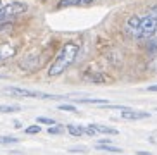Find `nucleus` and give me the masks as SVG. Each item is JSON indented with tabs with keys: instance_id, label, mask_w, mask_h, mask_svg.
<instances>
[{
	"instance_id": "obj_1",
	"label": "nucleus",
	"mask_w": 157,
	"mask_h": 155,
	"mask_svg": "<svg viewBox=\"0 0 157 155\" xmlns=\"http://www.w3.org/2000/svg\"><path fill=\"white\" fill-rule=\"evenodd\" d=\"M78 52H79L78 43H74V41L66 43V45L60 48V52H59V55L56 57V60L52 62L50 69H48V76H50V78L60 76V74L64 73L66 69H67L74 60H76Z\"/></svg>"
},
{
	"instance_id": "obj_11",
	"label": "nucleus",
	"mask_w": 157,
	"mask_h": 155,
	"mask_svg": "<svg viewBox=\"0 0 157 155\" xmlns=\"http://www.w3.org/2000/svg\"><path fill=\"white\" fill-rule=\"evenodd\" d=\"M83 2V0H60L59 4H57V7L59 9H64V7H74V5H79Z\"/></svg>"
},
{
	"instance_id": "obj_7",
	"label": "nucleus",
	"mask_w": 157,
	"mask_h": 155,
	"mask_svg": "<svg viewBox=\"0 0 157 155\" xmlns=\"http://www.w3.org/2000/svg\"><path fill=\"white\" fill-rule=\"evenodd\" d=\"M138 16H133V17H129L128 21H126V33L128 35H131V36H135V33H136V28H138Z\"/></svg>"
},
{
	"instance_id": "obj_5",
	"label": "nucleus",
	"mask_w": 157,
	"mask_h": 155,
	"mask_svg": "<svg viewBox=\"0 0 157 155\" xmlns=\"http://www.w3.org/2000/svg\"><path fill=\"white\" fill-rule=\"evenodd\" d=\"M150 117L148 112H143V110H135V109H126L123 110V114H121V119H126V121H138V119H147Z\"/></svg>"
},
{
	"instance_id": "obj_18",
	"label": "nucleus",
	"mask_w": 157,
	"mask_h": 155,
	"mask_svg": "<svg viewBox=\"0 0 157 155\" xmlns=\"http://www.w3.org/2000/svg\"><path fill=\"white\" fill-rule=\"evenodd\" d=\"M36 121H38L40 124H48V126L56 124V123H54V119H50V117H36Z\"/></svg>"
},
{
	"instance_id": "obj_12",
	"label": "nucleus",
	"mask_w": 157,
	"mask_h": 155,
	"mask_svg": "<svg viewBox=\"0 0 157 155\" xmlns=\"http://www.w3.org/2000/svg\"><path fill=\"white\" fill-rule=\"evenodd\" d=\"M21 107L19 105H0V112L2 114H10V112H19Z\"/></svg>"
},
{
	"instance_id": "obj_3",
	"label": "nucleus",
	"mask_w": 157,
	"mask_h": 155,
	"mask_svg": "<svg viewBox=\"0 0 157 155\" xmlns=\"http://www.w3.org/2000/svg\"><path fill=\"white\" fill-rule=\"evenodd\" d=\"M28 10V5L23 4V2H10L7 5H2L0 7V23H7L12 17L19 16Z\"/></svg>"
},
{
	"instance_id": "obj_23",
	"label": "nucleus",
	"mask_w": 157,
	"mask_h": 155,
	"mask_svg": "<svg viewBox=\"0 0 157 155\" xmlns=\"http://www.w3.org/2000/svg\"><path fill=\"white\" fill-rule=\"evenodd\" d=\"M93 0H83V2H81V4H92Z\"/></svg>"
},
{
	"instance_id": "obj_26",
	"label": "nucleus",
	"mask_w": 157,
	"mask_h": 155,
	"mask_svg": "<svg viewBox=\"0 0 157 155\" xmlns=\"http://www.w3.org/2000/svg\"><path fill=\"white\" fill-rule=\"evenodd\" d=\"M0 29H2V28H0Z\"/></svg>"
},
{
	"instance_id": "obj_13",
	"label": "nucleus",
	"mask_w": 157,
	"mask_h": 155,
	"mask_svg": "<svg viewBox=\"0 0 157 155\" xmlns=\"http://www.w3.org/2000/svg\"><path fill=\"white\" fill-rule=\"evenodd\" d=\"M47 133H50V134H60V133H64V126H60V124H52L50 128L47 129Z\"/></svg>"
},
{
	"instance_id": "obj_17",
	"label": "nucleus",
	"mask_w": 157,
	"mask_h": 155,
	"mask_svg": "<svg viewBox=\"0 0 157 155\" xmlns=\"http://www.w3.org/2000/svg\"><path fill=\"white\" fill-rule=\"evenodd\" d=\"M42 129H40V126H28V128L24 129V133L26 134H36V133H40Z\"/></svg>"
},
{
	"instance_id": "obj_8",
	"label": "nucleus",
	"mask_w": 157,
	"mask_h": 155,
	"mask_svg": "<svg viewBox=\"0 0 157 155\" xmlns=\"http://www.w3.org/2000/svg\"><path fill=\"white\" fill-rule=\"evenodd\" d=\"M95 148H97V150H105V152H114V153H121V152H123L119 146L109 145L107 142H100L98 145H95Z\"/></svg>"
},
{
	"instance_id": "obj_16",
	"label": "nucleus",
	"mask_w": 157,
	"mask_h": 155,
	"mask_svg": "<svg viewBox=\"0 0 157 155\" xmlns=\"http://www.w3.org/2000/svg\"><path fill=\"white\" fill-rule=\"evenodd\" d=\"M83 133L88 134V136H95V134H97V129H95L93 124H88V126H83Z\"/></svg>"
},
{
	"instance_id": "obj_2",
	"label": "nucleus",
	"mask_w": 157,
	"mask_h": 155,
	"mask_svg": "<svg viewBox=\"0 0 157 155\" xmlns=\"http://www.w3.org/2000/svg\"><path fill=\"white\" fill-rule=\"evenodd\" d=\"M157 31V23L155 19L147 14L143 17L138 19V28H136V33H135V38H150L154 36Z\"/></svg>"
},
{
	"instance_id": "obj_10",
	"label": "nucleus",
	"mask_w": 157,
	"mask_h": 155,
	"mask_svg": "<svg viewBox=\"0 0 157 155\" xmlns=\"http://www.w3.org/2000/svg\"><path fill=\"white\" fill-rule=\"evenodd\" d=\"M66 129H67L69 134H73V136H81V134H85V133H83V126H78V124H67Z\"/></svg>"
},
{
	"instance_id": "obj_24",
	"label": "nucleus",
	"mask_w": 157,
	"mask_h": 155,
	"mask_svg": "<svg viewBox=\"0 0 157 155\" xmlns=\"http://www.w3.org/2000/svg\"><path fill=\"white\" fill-rule=\"evenodd\" d=\"M154 69H155V73H157V60H155V64H154Z\"/></svg>"
},
{
	"instance_id": "obj_15",
	"label": "nucleus",
	"mask_w": 157,
	"mask_h": 155,
	"mask_svg": "<svg viewBox=\"0 0 157 155\" xmlns=\"http://www.w3.org/2000/svg\"><path fill=\"white\" fill-rule=\"evenodd\" d=\"M12 143H17L16 136H0V145H12Z\"/></svg>"
},
{
	"instance_id": "obj_25",
	"label": "nucleus",
	"mask_w": 157,
	"mask_h": 155,
	"mask_svg": "<svg viewBox=\"0 0 157 155\" xmlns=\"http://www.w3.org/2000/svg\"><path fill=\"white\" fill-rule=\"evenodd\" d=\"M0 78H4V76H0Z\"/></svg>"
},
{
	"instance_id": "obj_14",
	"label": "nucleus",
	"mask_w": 157,
	"mask_h": 155,
	"mask_svg": "<svg viewBox=\"0 0 157 155\" xmlns=\"http://www.w3.org/2000/svg\"><path fill=\"white\" fill-rule=\"evenodd\" d=\"M57 109L59 110H67V112H78V107H76V105H69V104H59Z\"/></svg>"
},
{
	"instance_id": "obj_21",
	"label": "nucleus",
	"mask_w": 157,
	"mask_h": 155,
	"mask_svg": "<svg viewBox=\"0 0 157 155\" xmlns=\"http://www.w3.org/2000/svg\"><path fill=\"white\" fill-rule=\"evenodd\" d=\"M147 90H148V91H157V85H152V86H148Z\"/></svg>"
},
{
	"instance_id": "obj_19",
	"label": "nucleus",
	"mask_w": 157,
	"mask_h": 155,
	"mask_svg": "<svg viewBox=\"0 0 157 155\" xmlns=\"http://www.w3.org/2000/svg\"><path fill=\"white\" fill-rule=\"evenodd\" d=\"M148 14H150V16H152V17L155 19V23H157V4L154 5L152 9H150V12H148Z\"/></svg>"
},
{
	"instance_id": "obj_20",
	"label": "nucleus",
	"mask_w": 157,
	"mask_h": 155,
	"mask_svg": "<svg viewBox=\"0 0 157 155\" xmlns=\"http://www.w3.org/2000/svg\"><path fill=\"white\" fill-rule=\"evenodd\" d=\"M157 50V40L150 41V45H148V52H155Z\"/></svg>"
},
{
	"instance_id": "obj_22",
	"label": "nucleus",
	"mask_w": 157,
	"mask_h": 155,
	"mask_svg": "<svg viewBox=\"0 0 157 155\" xmlns=\"http://www.w3.org/2000/svg\"><path fill=\"white\" fill-rule=\"evenodd\" d=\"M136 153H138V155H150V153H148V152H143V150H138V152H136Z\"/></svg>"
},
{
	"instance_id": "obj_6",
	"label": "nucleus",
	"mask_w": 157,
	"mask_h": 155,
	"mask_svg": "<svg viewBox=\"0 0 157 155\" xmlns=\"http://www.w3.org/2000/svg\"><path fill=\"white\" fill-rule=\"evenodd\" d=\"M16 48L14 47H10V45H2L0 47V62H4V60L10 59V57H14L16 55Z\"/></svg>"
},
{
	"instance_id": "obj_9",
	"label": "nucleus",
	"mask_w": 157,
	"mask_h": 155,
	"mask_svg": "<svg viewBox=\"0 0 157 155\" xmlns=\"http://www.w3.org/2000/svg\"><path fill=\"white\" fill-rule=\"evenodd\" d=\"M95 126V129H97V133H100V134H117V129L114 128H109V126H104V124H93Z\"/></svg>"
},
{
	"instance_id": "obj_4",
	"label": "nucleus",
	"mask_w": 157,
	"mask_h": 155,
	"mask_svg": "<svg viewBox=\"0 0 157 155\" xmlns=\"http://www.w3.org/2000/svg\"><path fill=\"white\" fill-rule=\"evenodd\" d=\"M5 93L14 96H26V98H59L56 95H48V93H42V91H35V90H26V88H16V86L5 88Z\"/></svg>"
}]
</instances>
